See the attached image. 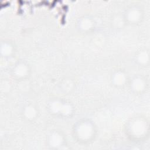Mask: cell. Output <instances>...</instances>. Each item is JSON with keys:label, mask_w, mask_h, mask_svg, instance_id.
<instances>
[{"label": "cell", "mask_w": 150, "mask_h": 150, "mask_svg": "<svg viewBox=\"0 0 150 150\" xmlns=\"http://www.w3.org/2000/svg\"><path fill=\"white\" fill-rule=\"evenodd\" d=\"M125 127L129 135H139L145 130V120L141 117H134L128 121Z\"/></svg>", "instance_id": "cell-5"}, {"label": "cell", "mask_w": 150, "mask_h": 150, "mask_svg": "<svg viewBox=\"0 0 150 150\" xmlns=\"http://www.w3.org/2000/svg\"><path fill=\"white\" fill-rule=\"evenodd\" d=\"M22 113L25 119L32 121L36 118L38 114V111L37 107L34 105L28 104L23 108Z\"/></svg>", "instance_id": "cell-10"}, {"label": "cell", "mask_w": 150, "mask_h": 150, "mask_svg": "<svg viewBox=\"0 0 150 150\" xmlns=\"http://www.w3.org/2000/svg\"><path fill=\"white\" fill-rule=\"evenodd\" d=\"M136 58H137V62L139 63V64H144L146 62L148 56L145 54V51L144 50V51H141V52H139L137 54Z\"/></svg>", "instance_id": "cell-11"}, {"label": "cell", "mask_w": 150, "mask_h": 150, "mask_svg": "<svg viewBox=\"0 0 150 150\" xmlns=\"http://www.w3.org/2000/svg\"><path fill=\"white\" fill-rule=\"evenodd\" d=\"M30 73L29 65L23 60L16 62L11 70V76L16 80L27 79Z\"/></svg>", "instance_id": "cell-4"}, {"label": "cell", "mask_w": 150, "mask_h": 150, "mask_svg": "<svg viewBox=\"0 0 150 150\" xmlns=\"http://www.w3.org/2000/svg\"><path fill=\"white\" fill-rule=\"evenodd\" d=\"M130 89L135 93L142 92L145 88V79L141 76H136L132 77L129 82Z\"/></svg>", "instance_id": "cell-7"}, {"label": "cell", "mask_w": 150, "mask_h": 150, "mask_svg": "<svg viewBox=\"0 0 150 150\" xmlns=\"http://www.w3.org/2000/svg\"><path fill=\"white\" fill-rule=\"evenodd\" d=\"M78 28L83 32H88L93 29L95 26V21L90 15H85L80 18L78 22Z\"/></svg>", "instance_id": "cell-8"}, {"label": "cell", "mask_w": 150, "mask_h": 150, "mask_svg": "<svg viewBox=\"0 0 150 150\" xmlns=\"http://www.w3.org/2000/svg\"><path fill=\"white\" fill-rule=\"evenodd\" d=\"M15 52V46L12 42L4 40L1 42L0 46V53L2 57L7 59L11 57Z\"/></svg>", "instance_id": "cell-9"}, {"label": "cell", "mask_w": 150, "mask_h": 150, "mask_svg": "<svg viewBox=\"0 0 150 150\" xmlns=\"http://www.w3.org/2000/svg\"><path fill=\"white\" fill-rule=\"evenodd\" d=\"M110 80L114 86L116 87H122L127 83L128 78L126 73L123 70L118 69L112 73Z\"/></svg>", "instance_id": "cell-6"}, {"label": "cell", "mask_w": 150, "mask_h": 150, "mask_svg": "<svg viewBox=\"0 0 150 150\" xmlns=\"http://www.w3.org/2000/svg\"><path fill=\"white\" fill-rule=\"evenodd\" d=\"M50 112L57 117H69L73 114V107L70 102L62 99H54L48 105Z\"/></svg>", "instance_id": "cell-2"}, {"label": "cell", "mask_w": 150, "mask_h": 150, "mask_svg": "<svg viewBox=\"0 0 150 150\" xmlns=\"http://www.w3.org/2000/svg\"><path fill=\"white\" fill-rule=\"evenodd\" d=\"M140 4L133 3L129 4L124 10L123 16L124 21L129 25H137L144 17V9Z\"/></svg>", "instance_id": "cell-3"}, {"label": "cell", "mask_w": 150, "mask_h": 150, "mask_svg": "<svg viewBox=\"0 0 150 150\" xmlns=\"http://www.w3.org/2000/svg\"><path fill=\"white\" fill-rule=\"evenodd\" d=\"M74 137L79 141L87 142L92 139L96 134V127L89 119H81L74 124L73 127Z\"/></svg>", "instance_id": "cell-1"}]
</instances>
